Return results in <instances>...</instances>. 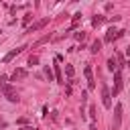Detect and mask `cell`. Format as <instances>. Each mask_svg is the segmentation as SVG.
Wrapping results in <instances>:
<instances>
[{
    "label": "cell",
    "instance_id": "6da1fadb",
    "mask_svg": "<svg viewBox=\"0 0 130 130\" xmlns=\"http://www.w3.org/2000/svg\"><path fill=\"white\" fill-rule=\"evenodd\" d=\"M2 91H4V98H6L8 102H18V93H16V89H14L10 83H4V85H2Z\"/></svg>",
    "mask_w": 130,
    "mask_h": 130
},
{
    "label": "cell",
    "instance_id": "7a4b0ae2",
    "mask_svg": "<svg viewBox=\"0 0 130 130\" xmlns=\"http://www.w3.org/2000/svg\"><path fill=\"white\" fill-rule=\"evenodd\" d=\"M102 104H104V108H112V93H110V89H108V85L106 83H102Z\"/></svg>",
    "mask_w": 130,
    "mask_h": 130
},
{
    "label": "cell",
    "instance_id": "3957f363",
    "mask_svg": "<svg viewBox=\"0 0 130 130\" xmlns=\"http://www.w3.org/2000/svg\"><path fill=\"white\" fill-rule=\"evenodd\" d=\"M120 124H122V104H116V108H114V126H112V130H118Z\"/></svg>",
    "mask_w": 130,
    "mask_h": 130
},
{
    "label": "cell",
    "instance_id": "277c9868",
    "mask_svg": "<svg viewBox=\"0 0 130 130\" xmlns=\"http://www.w3.org/2000/svg\"><path fill=\"white\" fill-rule=\"evenodd\" d=\"M120 91H122V73L118 69V71H114V89H112V95H116Z\"/></svg>",
    "mask_w": 130,
    "mask_h": 130
},
{
    "label": "cell",
    "instance_id": "5b68a950",
    "mask_svg": "<svg viewBox=\"0 0 130 130\" xmlns=\"http://www.w3.org/2000/svg\"><path fill=\"white\" fill-rule=\"evenodd\" d=\"M83 73H85V79H87V87H89V89H93V87H95V81H93V75H91V67H89V65H85Z\"/></svg>",
    "mask_w": 130,
    "mask_h": 130
},
{
    "label": "cell",
    "instance_id": "8992f818",
    "mask_svg": "<svg viewBox=\"0 0 130 130\" xmlns=\"http://www.w3.org/2000/svg\"><path fill=\"white\" fill-rule=\"evenodd\" d=\"M22 49H26V47L22 45V47H16V49H12V51H10L8 55H4V59H2V61H4V63H8V61H12V59H14V57H16L18 53H22Z\"/></svg>",
    "mask_w": 130,
    "mask_h": 130
},
{
    "label": "cell",
    "instance_id": "52a82bcc",
    "mask_svg": "<svg viewBox=\"0 0 130 130\" xmlns=\"http://www.w3.org/2000/svg\"><path fill=\"white\" fill-rule=\"evenodd\" d=\"M47 22H49V18H43V20H39V22H35V24H32L30 28H28V32H35V30H39V28H43V26H45Z\"/></svg>",
    "mask_w": 130,
    "mask_h": 130
},
{
    "label": "cell",
    "instance_id": "ba28073f",
    "mask_svg": "<svg viewBox=\"0 0 130 130\" xmlns=\"http://www.w3.org/2000/svg\"><path fill=\"white\" fill-rule=\"evenodd\" d=\"M20 77H26V71H24V69H16V71L12 73V77H10V79H12V81H16V79H20Z\"/></svg>",
    "mask_w": 130,
    "mask_h": 130
},
{
    "label": "cell",
    "instance_id": "9c48e42d",
    "mask_svg": "<svg viewBox=\"0 0 130 130\" xmlns=\"http://www.w3.org/2000/svg\"><path fill=\"white\" fill-rule=\"evenodd\" d=\"M108 69H110V71H118V65H116V59H114V57L108 59Z\"/></svg>",
    "mask_w": 130,
    "mask_h": 130
},
{
    "label": "cell",
    "instance_id": "30bf717a",
    "mask_svg": "<svg viewBox=\"0 0 130 130\" xmlns=\"http://www.w3.org/2000/svg\"><path fill=\"white\" fill-rule=\"evenodd\" d=\"M55 77H57V83H63V75H61L59 65H55Z\"/></svg>",
    "mask_w": 130,
    "mask_h": 130
},
{
    "label": "cell",
    "instance_id": "8fae6325",
    "mask_svg": "<svg viewBox=\"0 0 130 130\" xmlns=\"http://www.w3.org/2000/svg\"><path fill=\"white\" fill-rule=\"evenodd\" d=\"M102 49V41H93V45H91V53H98Z\"/></svg>",
    "mask_w": 130,
    "mask_h": 130
},
{
    "label": "cell",
    "instance_id": "7c38bea8",
    "mask_svg": "<svg viewBox=\"0 0 130 130\" xmlns=\"http://www.w3.org/2000/svg\"><path fill=\"white\" fill-rule=\"evenodd\" d=\"M65 73H67V77H73V75H75V69H73V65H65Z\"/></svg>",
    "mask_w": 130,
    "mask_h": 130
},
{
    "label": "cell",
    "instance_id": "4fadbf2b",
    "mask_svg": "<svg viewBox=\"0 0 130 130\" xmlns=\"http://www.w3.org/2000/svg\"><path fill=\"white\" fill-rule=\"evenodd\" d=\"M45 75L49 77V81L53 79V71H51V67H45Z\"/></svg>",
    "mask_w": 130,
    "mask_h": 130
},
{
    "label": "cell",
    "instance_id": "5bb4252c",
    "mask_svg": "<svg viewBox=\"0 0 130 130\" xmlns=\"http://www.w3.org/2000/svg\"><path fill=\"white\" fill-rule=\"evenodd\" d=\"M37 63H39V57H30L28 59V65H37Z\"/></svg>",
    "mask_w": 130,
    "mask_h": 130
},
{
    "label": "cell",
    "instance_id": "9a60e30c",
    "mask_svg": "<svg viewBox=\"0 0 130 130\" xmlns=\"http://www.w3.org/2000/svg\"><path fill=\"white\" fill-rule=\"evenodd\" d=\"M89 114H91V120H93V124H95V108H93V106L89 108Z\"/></svg>",
    "mask_w": 130,
    "mask_h": 130
},
{
    "label": "cell",
    "instance_id": "2e32d148",
    "mask_svg": "<svg viewBox=\"0 0 130 130\" xmlns=\"http://www.w3.org/2000/svg\"><path fill=\"white\" fill-rule=\"evenodd\" d=\"M102 20H104V18H102V16H95V18H93V26H98V24H100V22H102Z\"/></svg>",
    "mask_w": 130,
    "mask_h": 130
},
{
    "label": "cell",
    "instance_id": "e0dca14e",
    "mask_svg": "<svg viewBox=\"0 0 130 130\" xmlns=\"http://www.w3.org/2000/svg\"><path fill=\"white\" fill-rule=\"evenodd\" d=\"M75 39H81V41H83V39H85V35H83V32H75Z\"/></svg>",
    "mask_w": 130,
    "mask_h": 130
},
{
    "label": "cell",
    "instance_id": "ac0fdd59",
    "mask_svg": "<svg viewBox=\"0 0 130 130\" xmlns=\"http://www.w3.org/2000/svg\"><path fill=\"white\" fill-rule=\"evenodd\" d=\"M89 130H98V128H95V124H93V122H91V126H89Z\"/></svg>",
    "mask_w": 130,
    "mask_h": 130
},
{
    "label": "cell",
    "instance_id": "d6986e66",
    "mask_svg": "<svg viewBox=\"0 0 130 130\" xmlns=\"http://www.w3.org/2000/svg\"><path fill=\"white\" fill-rule=\"evenodd\" d=\"M20 130H32V128H30V126H24V128H20Z\"/></svg>",
    "mask_w": 130,
    "mask_h": 130
},
{
    "label": "cell",
    "instance_id": "ffe728a7",
    "mask_svg": "<svg viewBox=\"0 0 130 130\" xmlns=\"http://www.w3.org/2000/svg\"><path fill=\"white\" fill-rule=\"evenodd\" d=\"M126 55H130V47H128V49H126Z\"/></svg>",
    "mask_w": 130,
    "mask_h": 130
}]
</instances>
